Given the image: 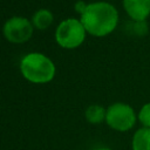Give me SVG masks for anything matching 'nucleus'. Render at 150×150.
Here are the masks:
<instances>
[{"instance_id": "obj_1", "label": "nucleus", "mask_w": 150, "mask_h": 150, "mask_svg": "<svg viewBox=\"0 0 150 150\" xmlns=\"http://www.w3.org/2000/svg\"><path fill=\"white\" fill-rule=\"evenodd\" d=\"M84 29L93 36L102 38L115 30L118 23V12L109 2L88 4L80 18Z\"/></svg>"}, {"instance_id": "obj_2", "label": "nucleus", "mask_w": 150, "mask_h": 150, "mask_svg": "<svg viewBox=\"0 0 150 150\" xmlns=\"http://www.w3.org/2000/svg\"><path fill=\"white\" fill-rule=\"evenodd\" d=\"M20 70L22 76L32 83H47L55 75V64L41 53H30L22 57Z\"/></svg>"}, {"instance_id": "obj_3", "label": "nucleus", "mask_w": 150, "mask_h": 150, "mask_svg": "<svg viewBox=\"0 0 150 150\" xmlns=\"http://www.w3.org/2000/svg\"><path fill=\"white\" fill-rule=\"evenodd\" d=\"M86 29L77 19H66L59 23L55 33L56 42L66 49H73L82 45L86 39Z\"/></svg>"}, {"instance_id": "obj_4", "label": "nucleus", "mask_w": 150, "mask_h": 150, "mask_svg": "<svg viewBox=\"0 0 150 150\" xmlns=\"http://www.w3.org/2000/svg\"><path fill=\"white\" fill-rule=\"evenodd\" d=\"M136 112L134 108L127 103L116 102L108 107L105 122L116 131H128L136 124Z\"/></svg>"}, {"instance_id": "obj_5", "label": "nucleus", "mask_w": 150, "mask_h": 150, "mask_svg": "<svg viewBox=\"0 0 150 150\" xmlns=\"http://www.w3.org/2000/svg\"><path fill=\"white\" fill-rule=\"evenodd\" d=\"M33 23L22 16H13L4 25V35L12 43H23L33 35Z\"/></svg>"}, {"instance_id": "obj_6", "label": "nucleus", "mask_w": 150, "mask_h": 150, "mask_svg": "<svg viewBox=\"0 0 150 150\" xmlns=\"http://www.w3.org/2000/svg\"><path fill=\"white\" fill-rule=\"evenodd\" d=\"M128 16L136 22H144L150 15V0H123Z\"/></svg>"}, {"instance_id": "obj_7", "label": "nucleus", "mask_w": 150, "mask_h": 150, "mask_svg": "<svg viewBox=\"0 0 150 150\" xmlns=\"http://www.w3.org/2000/svg\"><path fill=\"white\" fill-rule=\"evenodd\" d=\"M132 150H150V128L137 129L131 141Z\"/></svg>"}, {"instance_id": "obj_8", "label": "nucleus", "mask_w": 150, "mask_h": 150, "mask_svg": "<svg viewBox=\"0 0 150 150\" xmlns=\"http://www.w3.org/2000/svg\"><path fill=\"white\" fill-rule=\"evenodd\" d=\"M54 16L52 14L50 11L48 9H39L34 13L33 19H32V23L35 28L38 29H46L48 28L52 23H53Z\"/></svg>"}, {"instance_id": "obj_9", "label": "nucleus", "mask_w": 150, "mask_h": 150, "mask_svg": "<svg viewBox=\"0 0 150 150\" xmlns=\"http://www.w3.org/2000/svg\"><path fill=\"white\" fill-rule=\"evenodd\" d=\"M84 115H86V118L89 123L97 124V123L105 121L107 109H104L102 105H98V104H91L87 108Z\"/></svg>"}, {"instance_id": "obj_10", "label": "nucleus", "mask_w": 150, "mask_h": 150, "mask_svg": "<svg viewBox=\"0 0 150 150\" xmlns=\"http://www.w3.org/2000/svg\"><path fill=\"white\" fill-rule=\"evenodd\" d=\"M137 118H138V121L141 122V124L143 127L150 128V102L142 105V108L138 111Z\"/></svg>"}, {"instance_id": "obj_11", "label": "nucleus", "mask_w": 150, "mask_h": 150, "mask_svg": "<svg viewBox=\"0 0 150 150\" xmlns=\"http://www.w3.org/2000/svg\"><path fill=\"white\" fill-rule=\"evenodd\" d=\"M87 5H88V4L83 2V1H79V2H76V5H75V9H76L80 14H82V13L84 12V9H86Z\"/></svg>"}, {"instance_id": "obj_12", "label": "nucleus", "mask_w": 150, "mask_h": 150, "mask_svg": "<svg viewBox=\"0 0 150 150\" xmlns=\"http://www.w3.org/2000/svg\"><path fill=\"white\" fill-rule=\"evenodd\" d=\"M96 150H111L110 148H105V146H102V148H98V149H96Z\"/></svg>"}]
</instances>
